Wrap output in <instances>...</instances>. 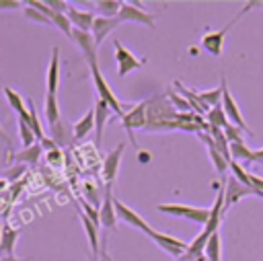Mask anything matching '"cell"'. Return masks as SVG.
Segmentation results:
<instances>
[{"label": "cell", "instance_id": "cell-51", "mask_svg": "<svg viewBox=\"0 0 263 261\" xmlns=\"http://www.w3.org/2000/svg\"><path fill=\"white\" fill-rule=\"evenodd\" d=\"M101 261H111V257H109V255L103 251V253H101Z\"/></svg>", "mask_w": 263, "mask_h": 261}, {"label": "cell", "instance_id": "cell-1", "mask_svg": "<svg viewBox=\"0 0 263 261\" xmlns=\"http://www.w3.org/2000/svg\"><path fill=\"white\" fill-rule=\"evenodd\" d=\"M146 132H160V129H179V121H177V111L173 109V105L166 101L164 95H156L150 101H146Z\"/></svg>", "mask_w": 263, "mask_h": 261}, {"label": "cell", "instance_id": "cell-46", "mask_svg": "<svg viewBox=\"0 0 263 261\" xmlns=\"http://www.w3.org/2000/svg\"><path fill=\"white\" fill-rule=\"evenodd\" d=\"M0 261H27L25 257H16V255H4L0 257Z\"/></svg>", "mask_w": 263, "mask_h": 261}, {"label": "cell", "instance_id": "cell-11", "mask_svg": "<svg viewBox=\"0 0 263 261\" xmlns=\"http://www.w3.org/2000/svg\"><path fill=\"white\" fill-rule=\"evenodd\" d=\"M113 206H115V212H117V218L121 220V222H125V224H129V226H134V228H138V230H142V232H150L152 230V226H148V222L136 212V210H132L129 206H125L121 199H117V197H113Z\"/></svg>", "mask_w": 263, "mask_h": 261}, {"label": "cell", "instance_id": "cell-31", "mask_svg": "<svg viewBox=\"0 0 263 261\" xmlns=\"http://www.w3.org/2000/svg\"><path fill=\"white\" fill-rule=\"evenodd\" d=\"M230 158L232 160H247V162H253V150L240 142V144H230Z\"/></svg>", "mask_w": 263, "mask_h": 261}, {"label": "cell", "instance_id": "cell-9", "mask_svg": "<svg viewBox=\"0 0 263 261\" xmlns=\"http://www.w3.org/2000/svg\"><path fill=\"white\" fill-rule=\"evenodd\" d=\"M117 18L121 23H138V25H146V27H154V21H156V16L146 12L144 8H140L138 2H123Z\"/></svg>", "mask_w": 263, "mask_h": 261}, {"label": "cell", "instance_id": "cell-49", "mask_svg": "<svg viewBox=\"0 0 263 261\" xmlns=\"http://www.w3.org/2000/svg\"><path fill=\"white\" fill-rule=\"evenodd\" d=\"M0 138H2V140H6V142H8V134H6V132H4V129H2V125H0Z\"/></svg>", "mask_w": 263, "mask_h": 261}, {"label": "cell", "instance_id": "cell-10", "mask_svg": "<svg viewBox=\"0 0 263 261\" xmlns=\"http://www.w3.org/2000/svg\"><path fill=\"white\" fill-rule=\"evenodd\" d=\"M148 236H150L160 249H164V251H166L168 255H173V257H183V253H185L187 247H189V243H185V240H181V238H177V236L158 232V230H154V228L148 232Z\"/></svg>", "mask_w": 263, "mask_h": 261}, {"label": "cell", "instance_id": "cell-36", "mask_svg": "<svg viewBox=\"0 0 263 261\" xmlns=\"http://www.w3.org/2000/svg\"><path fill=\"white\" fill-rule=\"evenodd\" d=\"M82 214L86 218H90L97 226H101V214H99V208H95L92 203H88L86 199H82Z\"/></svg>", "mask_w": 263, "mask_h": 261}, {"label": "cell", "instance_id": "cell-13", "mask_svg": "<svg viewBox=\"0 0 263 261\" xmlns=\"http://www.w3.org/2000/svg\"><path fill=\"white\" fill-rule=\"evenodd\" d=\"M101 226H105L107 230H115L117 228V212L113 206V193H111V185H105V193H103V203H101Z\"/></svg>", "mask_w": 263, "mask_h": 261}, {"label": "cell", "instance_id": "cell-28", "mask_svg": "<svg viewBox=\"0 0 263 261\" xmlns=\"http://www.w3.org/2000/svg\"><path fill=\"white\" fill-rule=\"evenodd\" d=\"M205 257L208 261H222V240H220V232H214L205 245Z\"/></svg>", "mask_w": 263, "mask_h": 261}, {"label": "cell", "instance_id": "cell-37", "mask_svg": "<svg viewBox=\"0 0 263 261\" xmlns=\"http://www.w3.org/2000/svg\"><path fill=\"white\" fill-rule=\"evenodd\" d=\"M224 134H226V138H228L230 144H240V142H245V140H242V129H238V127L232 125V123H228V125L224 127Z\"/></svg>", "mask_w": 263, "mask_h": 261}, {"label": "cell", "instance_id": "cell-26", "mask_svg": "<svg viewBox=\"0 0 263 261\" xmlns=\"http://www.w3.org/2000/svg\"><path fill=\"white\" fill-rule=\"evenodd\" d=\"M43 111H45V119L49 125L58 123L60 121V107H58V99L53 92H45V105H43Z\"/></svg>", "mask_w": 263, "mask_h": 261}, {"label": "cell", "instance_id": "cell-43", "mask_svg": "<svg viewBox=\"0 0 263 261\" xmlns=\"http://www.w3.org/2000/svg\"><path fill=\"white\" fill-rule=\"evenodd\" d=\"M18 6H21L18 0H0V10H14Z\"/></svg>", "mask_w": 263, "mask_h": 261}, {"label": "cell", "instance_id": "cell-21", "mask_svg": "<svg viewBox=\"0 0 263 261\" xmlns=\"http://www.w3.org/2000/svg\"><path fill=\"white\" fill-rule=\"evenodd\" d=\"M58 82H60V49L53 47L51 49V60H49V66H47V78H45L47 92H53L55 95Z\"/></svg>", "mask_w": 263, "mask_h": 261}, {"label": "cell", "instance_id": "cell-38", "mask_svg": "<svg viewBox=\"0 0 263 261\" xmlns=\"http://www.w3.org/2000/svg\"><path fill=\"white\" fill-rule=\"evenodd\" d=\"M166 97L171 99L173 107H177V109H181V111H191V105L187 103V99H185V97H179L175 90H168V92H166Z\"/></svg>", "mask_w": 263, "mask_h": 261}, {"label": "cell", "instance_id": "cell-7", "mask_svg": "<svg viewBox=\"0 0 263 261\" xmlns=\"http://www.w3.org/2000/svg\"><path fill=\"white\" fill-rule=\"evenodd\" d=\"M146 101H142V103H138V105H134L129 111H125L123 113V117H121V125H123V129L127 132V136H129V140H132V144L136 146V140H134V132L136 129H146V123H148V117H146Z\"/></svg>", "mask_w": 263, "mask_h": 261}, {"label": "cell", "instance_id": "cell-40", "mask_svg": "<svg viewBox=\"0 0 263 261\" xmlns=\"http://www.w3.org/2000/svg\"><path fill=\"white\" fill-rule=\"evenodd\" d=\"M53 12H60V14H68V10H70V6L72 4H68V2H64V0H47L45 2Z\"/></svg>", "mask_w": 263, "mask_h": 261}, {"label": "cell", "instance_id": "cell-17", "mask_svg": "<svg viewBox=\"0 0 263 261\" xmlns=\"http://www.w3.org/2000/svg\"><path fill=\"white\" fill-rule=\"evenodd\" d=\"M121 25V21L115 16V18H107V16H97L95 18V25H92V29H90V33H92V37H95V41H97V45H101L103 41H105V37L115 29V27H119Z\"/></svg>", "mask_w": 263, "mask_h": 261}, {"label": "cell", "instance_id": "cell-5", "mask_svg": "<svg viewBox=\"0 0 263 261\" xmlns=\"http://www.w3.org/2000/svg\"><path fill=\"white\" fill-rule=\"evenodd\" d=\"M251 6H257V2H249V4H247V6H245V8H242V10H240V12H238V14H236V16H234L226 27H224V29H220V31H212V33H205V35L201 37V45H203L210 53H214V55H222L224 37H226V33H228V29H230V27H232V25H234L242 14H245V12H249V10H251Z\"/></svg>", "mask_w": 263, "mask_h": 261}, {"label": "cell", "instance_id": "cell-19", "mask_svg": "<svg viewBox=\"0 0 263 261\" xmlns=\"http://www.w3.org/2000/svg\"><path fill=\"white\" fill-rule=\"evenodd\" d=\"M68 18H70V23H72L74 29L90 31L92 25H95V18H97V16H95L92 12H88V10H80V8H76V6H70V10H68Z\"/></svg>", "mask_w": 263, "mask_h": 261}, {"label": "cell", "instance_id": "cell-52", "mask_svg": "<svg viewBox=\"0 0 263 261\" xmlns=\"http://www.w3.org/2000/svg\"><path fill=\"white\" fill-rule=\"evenodd\" d=\"M2 228H4V222H0V238H2Z\"/></svg>", "mask_w": 263, "mask_h": 261}, {"label": "cell", "instance_id": "cell-35", "mask_svg": "<svg viewBox=\"0 0 263 261\" xmlns=\"http://www.w3.org/2000/svg\"><path fill=\"white\" fill-rule=\"evenodd\" d=\"M25 16L29 18V21H35V23H41V25H51V21L41 12V10H37V8H33V6H29V4H25Z\"/></svg>", "mask_w": 263, "mask_h": 261}, {"label": "cell", "instance_id": "cell-18", "mask_svg": "<svg viewBox=\"0 0 263 261\" xmlns=\"http://www.w3.org/2000/svg\"><path fill=\"white\" fill-rule=\"evenodd\" d=\"M95 132H97V142L101 144V140H103V132H105V125H107V119L111 117V107L105 103V101H101V99H97L95 101Z\"/></svg>", "mask_w": 263, "mask_h": 261}, {"label": "cell", "instance_id": "cell-23", "mask_svg": "<svg viewBox=\"0 0 263 261\" xmlns=\"http://www.w3.org/2000/svg\"><path fill=\"white\" fill-rule=\"evenodd\" d=\"M4 95H6L8 105L16 111L18 119H27V117H29V107H27V103L21 99V95H18L14 88H10V86H4Z\"/></svg>", "mask_w": 263, "mask_h": 261}, {"label": "cell", "instance_id": "cell-30", "mask_svg": "<svg viewBox=\"0 0 263 261\" xmlns=\"http://www.w3.org/2000/svg\"><path fill=\"white\" fill-rule=\"evenodd\" d=\"M27 107H29V117L23 119V121H27V125L33 129V134H35V138H37V142H39V140L45 138V134H43V127H41V123H39V117H37V111H35V105H33L31 99L27 101Z\"/></svg>", "mask_w": 263, "mask_h": 261}, {"label": "cell", "instance_id": "cell-47", "mask_svg": "<svg viewBox=\"0 0 263 261\" xmlns=\"http://www.w3.org/2000/svg\"><path fill=\"white\" fill-rule=\"evenodd\" d=\"M140 160H142V162L150 160V154H148V152H140Z\"/></svg>", "mask_w": 263, "mask_h": 261}, {"label": "cell", "instance_id": "cell-29", "mask_svg": "<svg viewBox=\"0 0 263 261\" xmlns=\"http://www.w3.org/2000/svg\"><path fill=\"white\" fill-rule=\"evenodd\" d=\"M205 119H208V125H210V127H218V129H224V127L230 123L228 117H226V113H224V109H222V105H220V107H212V109L208 111Z\"/></svg>", "mask_w": 263, "mask_h": 261}, {"label": "cell", "instance_id": "cell-34", "mask_svg": "<svg viewBox=\"0 0 263 261\" xmlns=\"http://www.w3.org/2000/svg\"><path fill=\"white\" fill-rule=\"evenodd\" d=\"M18 136H21V142H23V148H29L33 144H37V138L33 134V129L27 125V121L18 119Z\"/></svg>", "mask_w": 263, "mask_h": 261}, {"label": "cell", "instance_id": "cell-41", "mask_svg": "<svg viewBox=\"0 0 263 261\" xmlns=\"http://www.w3.org/2000/svg\"><path fill=\"white\" fill-rule=\"evenodd\" d=\"M39 144H41V148H43V152H45V154H47V152H53V150H60V148H58V144H55L49 136H45L43 140H39Z\"/></svg>", "mask_w": 263, "mask_h": 261}, {"label": "cell", "instance_id": "cell-32", "mask_svg": "<svg viewBox=\"0 0 263 261\" xmlns=\"http://www.w3.org/2000/svg\"><path fill=\"white\" fill-rule=\"evenodd\" d=\"M199 99L208 105V107H220V99H222V86L220 88H212V90H197Z\"/></svg>", "mask_w": 263, "mask_h": 261}, {"label": "cell", "instance_id": "cell-44", "mask_svg": "<svg viewBox=\"0 0 263 261\" xmlns=\"http://www.w3.org/2000/svg\"><path fill=\"white\" fill-rule=\"evenodd\" d=\"M47 162H51V164H62V152H60V150L47 152Z\"/></svg>", "mask_w": 263, "mask_h": 261}, {"label": "cell", "instance_id": "cell-33", "mask_svg": "<svg viewBox=\"0 0 263 261\" xmlns=\"http://www.w3.org/2000/svg\"><path fill=\"white\" fill-rule=\"evenodd\" d=\"M230 175L234 177V179H238L242 185H247V187H251V177H249V171L238 162V160H230Z\"/></svg>", "mask_w": 263, "mask_h": 261}, {"label": "cell", "instance_id": "cell-16", "mask_svg": "<svg viewBox=\"0 0 263 261\" xmlns=\"http://www.w3.org/2000/svg\"><path fill=\"white\" fill-rule=\"evenodd\" d=\"M80 222H82V228L88 236V245H90V261H101V251H99V226L86 218L82 212H80Z\"/></svg>", "mask_w": 263, "mask_h": 261}, {"label": "cell", "instance_id": "cell-14", "mask_svg": "<svg viewBox=\"0 0 263 261\" xmlns=\"http://www.w3.org/2000/svg\"><path fill=\"white\" fill-rule=\"evenodd\" d=\"M72 39L74 43L78 45V49L86 55V62H97V41L92 37L90 31H80V29H74L72 31Z\"/></svg>", "mask_w": 263, "mask_h": 261}, {"label": "cell", "instance_id": "cell-4", "mask_svg": "<svg viewBox=\"0 0 263 261\" xmlns=\"http://www.w3.org/2000/svg\"><path fill=\"white\" fill-rule=\"evenodd\" d=\"M113 51H115V64H117V76L119 78H123L132 70H138V68H142L146 64L142 58L132 53L119 39H113Z\"/></svg>", "mask_w": 263, "mask_h": 261}, {"label": "cell", "instance_id": "cell-12", "mask_svg": "<svg viewBox=\"0 0 263 261\" xmlns=\"http://www.w3.org/2000/svg\"><path fill=\"white\" fill-rule=\"evenodd\" d=\"M123 150H125V142H119L103 160V179L107 185H113L115 177H117V171H119V164H121V156H123Z\"/></svg>", "mask_w": 263, "mask_h": 261}, {"label": "cell", "instance_id": "cell-48", "mask_svg": "<svg viewBox=\"0 0 263 261\" xmlns=\"http://www.w3.org/2000/svg\"><path fill=\"white\" fill-rule=\"evenodd\" d=\"M6 185H8V181H6L4 177H0V191H2V189H6Z\"/></svg>", "mask_w": 263, "mask_h": 261}, {"label": "cell", "instance_id": "cell-25", "mask_svg": "<svg viewBox=\"0 0 263 261\" xmlns=\"http://www.w3.org/2000/svg\"><path fill=\"white\" fill-rule=\"evenodd\" d=\"M18 238V230L10 228L8 224H4L2 228V238H0V253L4 255H14V245Z\"/></svg>", "mask_w": 263, "mask_h": 261}, {"label": "cell", "instance_id": "cell-42", "mask_svg": "<svg viewBox=\"0 0 263 261\" xmlns=\"http://www.w3.org/2000/svg\"><path fill=\"white\" fill-rule=\"evenodd\" d=\"M249 177H251V187H253V189H257V191L261 193V197H263V179H261V177H257L255 173H249Z\"/></svg>", "mask_w": 263, "mask_h": 261}, {"label": "cell", "instance_id": "cell-8", "mask_svg": "<svg viewBox=\"0 0 263 261\" xmlns=\"http://www.w3.org/2000/svg\"><path fill=\"white\" fill-rule=\"evenodd\" d=\"M247 195H257V197H261V193H259L257 189L242 185L238 179H234V177L230 175V177L226 179V183H224V212L230 210L236 201H240V199L247 197Z\"/></svg>", "mask_w": 263, "mask_h": 261}, {"label": "cell", "instance_id": "cell-39", "mask_svg": "<svg viewBox=\"0 0 263 261\" xmlns=\"http://www.w3.org/2000/svg\"><path fill=\"white\" fill-rule=\"evenodd\" d=\"M25 173H27V164H14V166H10V169L6 171L4 179H6V181H14V179H21Z\"/></svg>", "mask_w": 263, "mask_h": 261}, {"label": "cell", "instance_id": "cell-24", "mask_svg": "<svg viewBox=\"0 0 263 261\" xmlns=\"http://www.w3.org/2000/svg\"><path fill=\"white\" fill-rule=\"evenodd\" d=\"M90 129H95V109L92 107L74 123V138L76 140H82V138L88 136Z\"/></svg>", "mask_w": 263, "mask_h": 261}, {"label": "cell", "instance_id": "cell-6", "mask_svg": "<svg viewBox=\"0 0 263 261\" xmlns=\"http://www.w3.org/2000/svg\"><path fill=\"white\" fill-rule=\"evenodd\" d=\"M220 86H222V109H224V113H226L228 121H230L232 125H236L238 129H242L245 134H253V132L249 129V125L245 123L242 113H240V109H238L236 101L232 99V95H230V90H228V84H226V78H224V76L220 78Z\"/></svg>", "mask_w": 263, "mask_h": 261}, {"label": "cell", "instance_id": "cell-2", "mask_svg": "<svg viewBox=\"0 0 263 261\" xmlns=\"http://www.w3.org/2000/svg\"><path fill=\"white\" fill-rule=\"evenodd\" d=\"M88 66H90L92 84H95V88H97V99L105 101V103L111 107V111H113L115 115L123 117V113H125V111H123V105H121V101L115 97V92L111 90V86L107 84V80H105L103 72L99 70V64H97V62H88Z\"/></svg>", "mask_w": 263, "mask_h": 261}, {"label": "cell", "instance_id": "cell-22", "mask_svg": "<svg viewBox=\"0 0 263 261\" xmlns=\"http://www.w3.org/2000/svg\"><path fill=\"white\" fill-rule=\"evenodd\" d=\"M175 86L181 90V95L187 99V103L191 105V111H197V113H201V115H208V111H210V107L199 99V95H197V90H191V88H185L179 80L175 82Z\"/></svg>", "mask_w": 263, "mask_h": 261}, {"label": "cell", "instance_id": "cell-3", "mask_svg": "<svg viewBox=\"0 0 263 261\" xmlns=\"http://www.w3.org/2000/svg\"><path fill=\"white\" fill-rule=\"evenodd\" d=\"M156 210L162 214H168V216L187 218L189 222H197L203 226L210 220V208H197V206H185V203H160V206H156Z\"/></svg>", "mask_w": 263, "mask_h": 261}, {"label": "cell", "instance_id": "cell-50", "mask_svg": "<svg viewBox=\"0 0 263 261\" xmlns=\"http://www.w3.org/2000/svg\"><path fill=\"white\" fill-rule=\"evenodd\" d=\"M191 261H208V257H205V253H203V255H199V257H195V259H191Z\"/></svg>", "mask_w": 263, "mask_h": 261}, {"label": "cell", "instance_id": "cell-20", "mask_svg": "<svg viewBox=\"0 0 263 261\" xmlns=\"http://www.w3.org/2000/svg\"><path fill=\"white\" fill-rule=\"evenodd\" d=\"M41 154H43V148H41V144L37 142V144L29 146V148H23V150L14 152V154L10 156V160H12L14 164H37L39 158H41Z\"/></svg>", "mask_w": 263, "mask_h": 261}, {"label": "cell", "instance_id": "cell-27", "mask_svg": "<svg viewBox=\"0 0 263 261\" xmlns=\"http://www.w3.org/2000/svg\"><path fill=\"white\" fill-rule=\"evenodd\" d=\"M121 4L119 0H99L95 2V8L99 10V16H107V18H115L121 10Z\"/></svg>", "mask_w": 263, "mask_h": 261}, {"label": "cell", "instance_id": "cell-45", "mask_svg": "<svg viewBox=\"0 0 263 261\" xmlns=\"http://www.w3.org/2000/svg\"><path fill=\"white\" fill-rule=\"evenodd\" d=\"M253 162H263V148L253 150Z\"/></svg>", "mask_w": 263, "mask_h": 261}, {"label": "cell", "instance_id": "cell-15", "mask_svg": "<svg viewBox=\"0 0 263 261\" xmlns=\"http://www.w3.org/2000/svg\"><path fill=\"white\" fill-rule=\"evenodd\" d=\"M49 138L58 144V148L60 146H68V144H72L76 138H74V125H70V123H66V121H58V123H53V125H49Z\"/></svg>", "mask_w": 263, "mask_h": 261}]
</instances>
